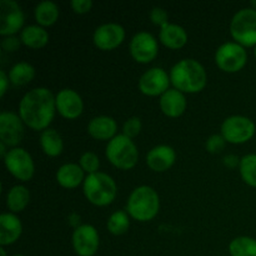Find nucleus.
<instances>
[{
    "instance_id": "nucleus-6",
    "label": "nucleus",
    "mask_w": 256,
    "mask_h": 256,
    "mask_svg": "<svg viewBox=\"0 0 256 256\" xmlns=\"http://www.w3.org/2000/svg\"><path fill=\"white\" fill-rule=\"evenodd\" d=\"M230 32L238 44L252 46L256 44V10L242 9L234 15Z\"/></svg>"
},
{
    "instance_id": "nucleus-28",
    "label": "nucleus",
    "mask_w": 256,
    "mask_h": 256,
    "mask_svg": "<svg viewBox=\"0 0 256 256\" xmlns=\"http://www.w3.org/2000/svg\"><path fill=\"white\" fill-rule=\"evenodd\" d=\"M229 250L232 256H256V240L248 236L236 238L232 242Z\"/></svg>"
},
{
    "instance_id": "nucleus-14",
    "label": "nucleus",
    "mask_w": 256,
    "mask_h": 256,
    "mask_svg": "<svg viewBox=\"0 0 256 256\" xmlns=\"http://www.w3.org/2000/svg\"><path fill=\"white\" fill-rule=\"evenodd\" d=\"M169 75L166 72L160 68H152L142 74L140 78L139 88L144 94L146 95H159L164 94L166 90H169Z\"/></svg>"
},
{
    "instance_id": "nucleus-7",
    "label": "nucleus",
    "mask_w": 256,
    "mask_h": 256,
    "mask_svg": "<svg viewBox=\"0 0 256 256\" xmlns=\"http://www.w3.org/2000/svg\"><path fill=\"white\" fill-rule=\"evenodd\" d=\"M255 132V124L249 118L235 116L228 118L222 125V135L226 142L240 144L252 139Z\"/></svg>"
},
{
    "instance_id": "nucleus-10",
    "label": "nucleus",
    "mask_w": 256,
    "mask_h": 256,
    "mask_svg": "<svg viewBox=\"0 0 256 256\" xmlns=\"http://www.w3.org/2000/svg\"><path fill=\"white\" fill-rule=\"evenodd\" d=\"M24 24V14L14 0L0 2V34H15Z\"/></svg>"
},
{
    "instance_id": "nucleus-5",
    "label": "nucleus",
    "mask_w": 256,
    "mask_h": 256,
    "mask_svg": "<svg viewBox=\"0 0 256 256\" xmlns=\"http://www.w3.org/2000/svg\"><path fill=\"white\" fill-rule=\"evenodd\" d=\"M106 156L120 169H130L138 162V149L132 140L125 135H116L106 146Z\"/></svg>"
},
{
    "instance_id": "nucleus-17",
    "label": "nucleus",
    "mask_w": 256,
    "mask_h": 256,
    "mask_svg": "<svg viewBox=\"0 0 256 256\" xmlns=\"http://www.w3.org/2000/svg\"><path fill=\"white\" fill-rule=\"evenodd\" d=\"M175 162V152L168 145H159L149 152L146 162L155 172H165Z\"/></svg>"
},
{
    "instance_id": "nucleus-34",
    "label": "nucleus",
    "mask_w": 256,
    "mask_h": 256,
    "mask_svg": "<svg viewBox=\"0 0 256 256\" xmlns=\"http://www.w3.org/2000/svg\"><path fill=\"white\" fill-rule=\"evenodd\" d=\"M150 18H152V22L158 25H165L168 24V12H165L162 8H154L152 10V14H150Z\"/></svg>"
},
{
    "instance_id": "nucleus-41",
    "label": "nucleus",
    "mask_w": 256,
    "mask_h": 256,
    "mask_svg": "<svg viewBox=\"0 0 256 256\" xmlns=\"http://www.w3.org/2000/svg\"><path fill=\"white\" fill-rule=\"evenodd\" d=\"M15 256H24V255H15Z\"/></svg>"
},
{
    "instance_id": "nucleus-30",
    "label": "nucleus",
    "mask_w": 256,
    "mask_h": 256,
    "mask_svg": "<svg viewBox=\"0 0 256 256\" xmlns=\"http://www.w3.org/2000/svg\"><path fill=\"white\" fill-rule=\"evenodd\" d=\"M108 229L110 232L115 235H122L129 229V218L126 212H116L109 218L108 222Z\"/></svg>"
},
{
    "instance_id": "nucleus-38",
    "label": "nucleus",
    "mask_w": 256,
    "mask_h": 256,
    "mask_svg": "<svg viewBox=\"0 0 256 256\" xmlns=\"http://www.w3.org/2000/svg\"><path fill=\"white\" fill-rule=\"evenodd\" d=\"M225 164H226L228 166L234 168L235 165L239 164V159H238V156H235V155H229V156L225 158Z\"/></svg>"
},
{
    "instance_id": "nucleus-11",
    "label": "nucleus",
    "mask_w": 256,
    "mask_h": 256,
    "mask_svg": "<svg viewBox=\"0 0 256 256\" xmlns=\"http://www.w3.org/2000/svg\"><path fill=\"white\" fill-rule=\"evenodd\" d=\"M72 244L78 255L92 256L99 246V235L92 225H82L74 232Z\"/></svg>"
},
{
    "instance_id": "nucleus-22",
    "label": "nucleus",
    "mask_w": 256,
    "mask_h": 256,
    "mask_svg": "<svg viewBox=\"0 0 256 256\" xmlns=\"http://www.w3.org/2000/svg\"><path fill=\"white\" fill-rule=\"evenodd\" d=\"M84 178V170L76 164H65L58 170L56 180L62 186L75 188L82 182Z\"/></svg>"
},
{
    "instance_id": "nucleus-12",
    "label": "nucleus",
    "mask_w": 256,
    "mask_h": 256,
    "mask_svg": "<svg viewBox=\"0 0 256 256\" xmlns=\"http://www.w3.org/2000/svg\"><path fill=\"white\" fill-rule=\"evenodd\" d=\"M24 128L20 118L14 112H4L0 115V139L2 142L15 146L22 139Z\"/></svg>"
},
{
    "instance_id": "nucleus-1",
    "label": "nucleus",
    "mask_w": 256,
    "mask_h": 256,
    "mask_svg": "<svg viewBox=\"0 0 256 256\" xmlns=\"http://www.w3.org/2000/svg\"><path fill=\"white\" fill-rule=\"evenodd\" d=\"M56 102L46 88H36L25 94L20 102V118L28 126L35 130L45 129L54 118Z\"/></svg>"
},
{
    "instance_id": "nucleus-23",
    "label": "nucleus",
    "mask_w": 256,
    "mask_h": 256,
    "mask_svg": "<svg viewBox=\"0 0 256 256\" xmlns=\"http://www.w3.org/2000/svg\"><path fill=\"white\" fill-rule=\"evenodd\" d=\"M22 40L28 46L32 48V49H39L46 44L49 40V34L42 26L30 25L22 32Z\"/></svg>"
},
{
    "instance_id": "nucleus-15",
    "label": "nucleus",
    "mask_w": 256,
    "mask_h": 256,
    "mask_svg": "<svg viewBox=\"0 0 256 256\" xmlns=\"http://www.w3.org/2000/svg\"><path fill=\"white\" fill-rule=\"evenodd\" d=\"M125 38L124 28L119 24L100 25L94 32V42L102 50H112L122 42Z\"/></svg>"
},
{
    "instance_id": "nucleus-42",
    "label": "nucleus",
    "mask_w": 256,
    "mask_h": 256,
    "mask_svg": "<svg viewBox=\"0 0 256 256\" xmlns=\"http://www.w3.org/2000/svg\"><path fill=\"white\" fill-rule=\"evenodd\" d=\"M255 55H256V48H255Z\"/></svg>"
},
{
    "instance_id": "nucleus-40",
    "label": "nucleus",
    "mask_w": 256,
    "mask_h": 256,
    "mask_svg": "<svg viewBox=\"0 0 256 256\" xmlns=\"http://www.w3.org/2000/svg\"><path fill=\"white\" fill-rule=\"evenodd\" d=\"M252 5L255 8V10H256V0H254V2H252Z\"/></svg>"
},
{
    "instance_id": "nucleus-35",
    "label": "nucleus",
    "mask_w": 256,
    "mask_h": 256,
    "mask_svg": "<svg viewBox=\"0 0 256 256\" xmlns=\"http://www.w3.org/2000/svg\"><path fill=\"white\" fill-rule=\"evenodd\" d=\"M72 6L75 12L82 14V12H88L92 9V0H72Z\"/></svg>"
},
{
    "instance_id": "nucleus-36",
    "label": "nucleus",
    "mask_w": 256,
    "mask_h": 256,
    "mask_svg": "<svg viewBox=\"0 0 256 256\" xmlns=\"http://www.w3.org/2000/svg\"><path fill=\"white\" fill-rule=\"evenodd\" d=\"M2 48L8 52H14L19 48V39L14 36L6 38V39L2 40Z\"/></svg>"
},
{
    "instance_id": "nucleus-9",
    "label": "nucleus",
    "mask_w": 256,
    "mask_h": 256,
    "mask_svg": "<svg viewBox=\"0 0 256 256\" xmlns=\"http://www.w3.org/2000/svg\"><path fill=\"white\" fill-rule=\"evenodd\" d=\"M5 165L8 170L20 180H29L34 174V162L26 150L15 148L5 155Z\"/></svg>"
},
{
    "instance_id": "nucleus-4",
    "label": "nucleus",
    "mask_w": 256,
    "mask_h": 256,
    "mask_svg": "<svg viewBox=\"0 0 256 256\" xmlns=\"http://www.w3.org/2000/svg\"><path fill=\"white\" fill-rule=\"evenodd\" d=\"M84 192L90 202L99 206L110 204L116 195L115 182L104 172L89 174L84 182Z\"/></svg>"
},
{
    "instance_id": "nucleus-32",
    "label": "nucleus",
    "mask_w": 256,
    "mask_h": 256,
    "mask_svg": "<svg viewBox=\"0 0 256 256\" xmlns=\"http://www.w3.org/2000/svg\"><path fill=\"white\" fill-rule=\"evenodd\" d=\"M142 130V122H140L139 118L134 116L130 118L129 120H126V122L124 124V135L128 138H135Z\"/></svg>"
},
{
    "instance_id": "nucleus-24",
    "label": "nucleus",
    "mask_w": 256,
    "mask_h": 256,
    "mask_svg": "<svg viewBox=\"0 0 256 256\" xmlns=\"http://www.w3.org/2000/svg\"><path fill=\"white\" fill-rule=\"evenodd\" d=\"M29 190L25 186H22V185H16V186L10 189V192H8V208L15 212L24 210L28 202H29Z\"/></svg>"
},
{
    "instance_id": "nucleus-2",
    "label": "nucleus",
    "mask_w": 256,
    "mask_h": 256,
    "mask_svg": "<svg viewBox=\"0 0 256 256\" xmlns=\"http://www.w3.org/2000/svg\"><path fill=\"white\" fill-rule=\"evenodd\" d=\"M170 80L180 92H198L206 84V72L202 65L194 59H184L174 65Z\"/></svg>"
},
{
    "instance_id": "nucleus-27",
    "label": "nucleus",
    "mask_w": 256,
    "mask_h": 256,
    "mask_svg": "<svg viewBox=\"0 0 256 256\" xmlns=\"http://www.w3.org/2000/svg\"><path fill=\"white\" fill-rule=\"evenodd\" d=\"M34 75L35 70L32 65L28 64V62H18L10 70L9 79L12 84L20 86V85H25L30 82V80H32V78H34Z\"/></svg>"
},
{
    "instance_id": "nucleus-13",
    "label": "nucleus",
    "mask_w": 256,
    "mask_h": 256,
    "mask_svg": "<svg viewBox=\"0 0 256 256\" xmlns=\"http://www.w3.org/2000/svg\"><path fill=\"white\" fill-rule=\"evenodd\" d=\"M130 52L136 62H152L158 54L156 40L152 34L146 32H138L130 42Z\"/></svg>"
},
{
    "instance_id": "nucleus-19",
    "label": "nucleus",
    "mask_w": 256,
    "mask_h": 256,
    "mask_svg": "<svg viewBox=\"0 0 256 256\" xmlns=\"http://www.w3.org/2000/svg\"><path fill=\"white\" fill-rule=\"evenodd\" d=\"M22 234V222L15 215L2 214L0 216V244L9 245L19 239Z\"/></svg>"
},
{
    "instance_id": "nucleus-16",
    "label": "nucleus",
    "mask_w": 256,
    "mask_h": 256,
    "mask_svg": "<svg viewBox=\"0 0 256 256\" xmlns=\"http://www.w3.org/2000/svg\"><path fill=\"white\" fill-rule=\"evenodd\" d=\"M55 102H56L58 112L68 119H75L82 114V100L74 90H62L55 98Z\"/></svg>"
},
{
    "instance_id": "nucleus-21",
    "label": "nucleus",
    "mask_w": 256,
    "mask_h": 256,
    "mask_svg": "<svg viewBox=\"0 0 256 256\" xmlns=\"http://www.w3.org/2000/svg\"><path fill=\"white\" fill-rule=\"evenodd\" d=\"M88 132L92 138L99 140H106L114 136L116 132V122L112 118L98 116L90 122Z\"/></svg>"
},
{
    "instance_id": "nucleus-31",
    "label": "nucleus",
    "mask_w": 256,
    "mask_h": 256,
    "mask_svg": "<svg viewBox=\"0 0 256 256\" xmlns=\"http://www.w3.org/2000/svg\"><path fill=\"white\" fill-rule=\"evenodd\" d=\"M99 158L94 152H85L82 158H80V166L82 168V170L88 172L89 174H94L98 172L96 170L99 169Z\"/></svg>"
},
{
    "instance_id": "nucleus-3",
    "label": "nucleus",
    "mask_w": 256,
    "mask_h": 256,
    "mask_svg": "<svg viewBox=\"0 0 256 256\" xmlns=\"http://www.w3.org/2000/svg\"><path fill=\"white\" fill-rule=\"evenodd\" d=\"M128 212L139 222L152 220L159 212V196L150 186L136 188L128 202Z\"/></svg>"
},
{
    "instance_id": "nucleus-37",
    "label": "nucleus",
    "mask_w": 256,
    "mask_h": 256,
    "mask_svg": "<svg viewBox=\"0 0 256 256\" xmlns=\"http://www.w3.org/2000/svg\"><path fill=\"white\" fill-rule=\"evenodd\" d=\"M0 82H2V89H0V95H4L5 92H6L8 88V76L4 72H0Z\"/></svg>"
},
{
    "instance_id": "nucleus-18",
    "label": "nucleus",
    "mask_w": 256,
    "mask_h": 256,
    "mask_svg": "<svg viewBox=\"0 0 256 256\" xmlns=\"http://www.w3.org/2000/svg\"><path fill=\"white\" fill-rule=\"evenodd\" d=\"M160 108L168 116L176 118L184 112L186 108V100L180 90L170 89L162 95Z\"/></svg>"
},
{
    "instance_id": "nucleus-25",
    "label": "nucleus",
    "mask_w": 256,
    "mask_h": 256,
    "mask_svg": "<svg viewBox=\"0 0 256 256\" xmlns=\"http://www.w3.org/2000/svg\"><path fill=\"white\" fill-rule=\"evenodd\" d=\"M40 144H42V150L50 156H56L62 152V136L55 130H44L40 136Z\"/></svg>"
},
{
    "instance_id": "nucleus-39",
    "label": "nucleus",
    "mask_w": 256,
    "mask_h": 256,
    "mask_svg": "<svg viewBox=\"0 0 256 256\" xmlns=\"http://www.w3.org/2000/svg\"><path fill=\"white\" fill-rule=\"evenodd\" d=\"M0 256H6V252H5L4 249H0Z\"/></svg>"
},
{
    "instance_id": "nucleus-29",
    "label": "nucleus",
    "mask_w": 256,
    "mask_h": 256,
    "mask_svg": "<svg viewBox=\"0 0 256 256\" xmlns=\"http://www.w3.org/2000/svg\"><path fill=\"white\" fill-rule=\"evenodd\" d=\"M240 172L245 182L256 186V154H249L240 162Z\"/></svg>"
},
{
    "instance_id": "nucleus-20",
    "label": "nucleus",
    "mask_w": 256,
    "mask_h": 256,
    "mask_svg": "<svg viewBox=\"0 0 256 256\" xmlns=\"http://www.w3.org/2000/svg\"><path fill=\"white\" fill-rule=\"evenodd\" d=\"M160 40L164 45L172 48V49H179L184 46L188 40L186 32L180 25L176 24H165L160 30Z\"/></svg>"
},
{
    "instance_id": "nucleus-8",
    "label": "nucleus",
    "mask_w": 256,
    "mask_h": 256,
    "mask_svg": "<svg viewBox=\"0 0 256 256\" xmlns=\"http://www.w3.org/2000/svg\"><path fill=\"white\" fill-rule=\"evenodd\" d=\"M218 66L228 72H239L246 62V52L238 42H225L215 55Z\"/></svg>"
},
{
    "instance_id": "nucleus-33",
    "label": "nucleus",
    "mask_w": 256,
    "mask_h": 256,
    "mask_svg": "<svg viewBox=\"0 0 256 256\" xmlns=\"http://www.w3.org/2000/svg\"><path fill=\"white\" fill-rule=\"evenodd\" d=\"M225 142L226 140L224 139L222 135H212L208 139L206 142V149L209 150L210 152H219L220 150L224 149Z\"/></svg>"
},
{
    "instance_id": "nucleus-26",
    "label": "nucleus",
    "mask_w": 256,
    "mask_h": 256,
    "mask_svg": "<svg viewBox=\"0 0 256 256\" xmlns=\"http://www.w3.org/2000/svg\"><path fill=\"white\" fill-rule=\"evenodd\" d=\"M58 16H59V9H58L56 4L50 0L39 2L35 9V18H36L38 22L45 25V26L54 24Z\"/></svg>"
}]
</instances>
